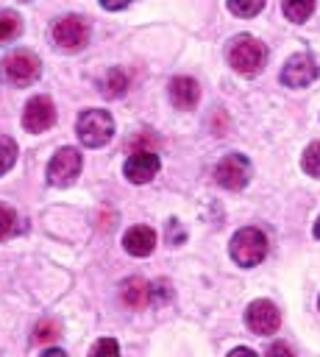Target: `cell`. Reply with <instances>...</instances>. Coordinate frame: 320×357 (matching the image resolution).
Masks as SVG:
<instances>
[{"label":"cell","mask_w":320,"mask_h":357,"mask_svg":"<svg viewBox=\"0 0 320 357\" xmlns=\"http://www.w3.org/2000/svg\"><path fill=\"white\" fill-rule=\"evenodd\" d=\"M228 64L242 75H256L267 64V47L253 36H239L228 47Z\"/></svg>","instance_id":"1"},{"label":"cell","mask_w":320,"mask_h":357,"mask_svg":"<svg viewBox=\"0 0 320 357\" xmlns=\"http://www.w3.org/2000/svg\"><path fill=\"white\" fill-rule=\"evenodd\" d=\"M228 251H231V257H234L237 265L253 268V265H259V262L264 259V254H267V237H264V231H259V229H253V226L239 229V231L231 237Z\"/></svg>","instance_id":"2"},{"label":"cell","mask_w":320,"mask_h":357,"mask_svg":"<svg viewBox=\"0 0 320 357\" xmlns=\"http://www.w3.org/2000/svg\"><path fill=\"white\" fill-rule=\"evenodd\" d=\"M75 131H78V139L86 148H100L114 137V120L103 109H89V112H83L78 117Z\"/></svg>","instance_id":"3"},{"label":"cell","mask_w":320,"mask_h":357,"mask_svg":"<svg viewBox=\"0 0 320 357\" xmlns=\"http://www.w3.org/2000/svg\"><path fill=\"white\" fill-rule=\"evenodd\" d=\"M42 73V64L39 59L31 53V50H17V53H8L6 61H3V75L17 84V86H28L39 78Z\"/></svg>","instance_id":"4"},{"label":"cell","mask_w":320,"mask_h":357,"mask_svg":"<svg viewBox=\"0 0 320 357\" xmlns=\"http://www.w3.org/2000/svg\"><path fill=\"white\" fill-rule=\"evenodd\" d=\"M81 173V153L78 148H61L53 153L50 165H47V181L53 187H67L78 178Z\"/></svg>","instance_id":"5"},{"label":"cell","mask_w":320,"mask_h":357,"mask_svg":"<svg viewBox=\"0 0 320 357\" xmlns=\"http://www.w3.org/2000/svg\"><path fill=\"white\" fill-rule=\"evenodd\" d=\"M214 178L225 190H242L248 184V178H250V162L245 156H239V153H228V156H223L217 162Z\"/></svg>","instance_id":"6"},{"label":"cell","mask_w":320,"mask_h":357,"mask_svg":"<svg viewBox=\"0 0 320 357\" xmlns=\"http://www.w3.org/2000/svg\"><path fill=\"white\" fill-rule=\"evenodd\" d=\"M53 42L61 50H81L89 42V25L81 17H61L53 22Z\"/></svg>","instance_id":"7"},{"label":"cell","mask_w":320,"mask_h":357,"mask_svg":"<svg viewBox=\"0 0 320 357\" xmlns=\"http://www.w3.org/2000/svg\"><path fill=\"white\" fill-rule=\"evenodd\" d=\"M56 123V106L47 95H36L25 103V112H22V126L25 131L31 134H39V131H47L50 126Z\"/></svg>","instance_id":"8"},{"label":"cell","mask_w":320,"mask_h":357,"mask_svg":"<svg viewBox=\"0 0 320 357\" xmlns=\"http://www.w3.org/2000/svg\"><path fill=\"white\" fill-rule=\"evenodd\" d=\"M245 321H248V326H250L256 335H273V332L281 326V312H278V307H275L273 301L259 298V301H253V304L248 307Z\"/></svg>","instance_id":"9"},{"label":"cell","mask_w":320,"mask_h":357,"mask_svg":"<svg viewBox=\"0 0 320 357\" xmlns=\"http://www.w3.org/2000/svg\"><path fill=\"white\" fill-rule=\"evenodd\" d=\"M314 78H317V61H314L309 53H295V56L284 64V70H281V81H284L287 86H295V89L309 86Z\"/></svg>","instance_id":"10"},{"label":"cell","mask_w":320,"mask_h":357,"mask_svg":"<svg viewBox=\"0 0 320 357\" xmlns=\"http://www.w3.org/2000/svg\"><path fill=\"white\" fill-rule=\"evenodd\" d=\"M156 173H159V156H156L153 151L134 153V156L125 162V178L134 181V184H147Z\"/></svg>","instance_id":"11"},{"label":"cell","mask_w":320,"mask_h":357,"mask_svg":"<svg viewBox=\"0 0 320 357\" xmlns=\"http://www.w3.org/2000/svg\"><path fill=\"white\" fill-rule=\"evenodd\" d=\"M122 248L134 257H147L156 248V231L150 226H131L122 237Z\"/></svg>","instance_id":"12"},{"label":"cell","mask_w":320,"mask_h":357,"mask_svg":"<svg viewBox=\"0 0 320 357\" xmlns=\"http://www.w3.org/2000/svg\"><path fill=\"white\" fill-rule=\"evenodd\" d=\"M198 98H200V86H198L195 78L178 75V78L170 81V100H173V106H178V109H192V106L198 103Z\"/></svg>","instance_id":"13"},{"label":"cell","mask_w":320,"mask_h":357,"mask_svg":"<svg viewBox=\"0 0 320 357\" xmlns=\"http://www.w3.org/2000/svg\"><path fill=\"white\" fill-rule=\"evenodd\" d=\"M120 296H122V304H125V307L139 310V307H145V304L150 301V284H147L145 279H139V276H131L128 282H122Z\"/></svg>","instance_id":"14"},{"label":"cell","mask_w":320,"mask_h":357,"mask_svg":"<svg viewBox=\"0 0 320 357\" xmlns=\"http://www.w3.org/2000/svg\"><path fill=\"white\" fill-rule=\"evenodd\" d=\"M125 89H128V75H125L120 67L109 70L106 78H103V84H100V92H103L106 98H120Z\"/></svg>","instance_id":"15"},{"label":"cell","mask_w":320,"mask_h":357,"mask_svg":"<svg viewBox=\"0 0 320 357\" xmlns=\"http://www.w3.org/2000/svg\"><path fill=\"white\" fill-rule=\"evenodd\" d=\"M281 8L289 22H306L314 11V0H281Z\"/></svg>","instance_id":"16"},{"label":"cell","mask_w":320,"mask_h":357,"mask_svg":"<svg viewBox=\"0 0 320 357\" xmlns=\"http://www.w3.org/2000/svg\"><path fill=\"white\" fill-rule=\"evenodd\" d=\"M19 33H22V20H19V14H14V11H0V45L17 39Z\"/></svg>","instance_id":"17"},{"label":"cell","mask_w":320,"mask_h":357,"mask_svg":"<svg viewBox=\"0 0 320 357\" xmlns=\"http://www.w3.org/2000/svg\"><path fill=\"white\" fill-rule=\"evenodd\" d=\"M58 337H61V324L53 321V318L39 321L36 329H33V340H36V343H53V340H58Z\"/></svg>","instance_id":"18"},{"label":"cell","mask_w":320,"mask_h":357,"mask_svg":"<svg viewBox=\"0 0 320 357\" xmlns=\"http://www.w3.org/2000/svg\"><path fill=\"white\" fill-rule=\"evenodd\" d=\"M267 0H228V8L237 14V17H256L262 8H264Z\"/></svg>","instance_id":"19"},{"label":"cell","mask_w":320,"mask_h":357,"mask_svg":"<svg viewBox=\"0 0 320 357\" xmlns=\"http://www.w3.org/2000/svg\"><path fill=\"white\" fill-rule=\"evenodd\" d=\"M303 170L314 178H320V142H312L303 151Z\"/></svg>","instance_id":"20"},{"label":"cell","mask_w":320,"mask_h":357,"mask_svg":"<svg viewBox=\"0 0 320 357\" xmlns=\"http://www.w3.org/2000/svg\"><path fill=\"white\" fill-rule=\"evenodd\" d=\"M14 162H17V145H14V139L0 137V176L6 170H11Z\"/></svg>","instance_id":"21"},{"label":"cell","mask_w":320,"mask_h":357,"mask_svg":"<svg viewBox=\"0 0 320 357\" xmlns=\"http://www.w3.org/2000/svg\"><path fill=\"white\" fill-rule=\"evenodd\" d=\"M17 231V212L6 204H0V240L11 237Z\"/></svg>","instance_id":"22"},{"label":"cell","mask_w":320,"mask_h":357,"mask_svg":"<svg viewBox=\"0 0 320 357\" xmlns=\"http://www.w3.org/2000/svg\"><path fill=\"white\" fill-rule=\"evenodd\" d=\"M89 357H120V346H117L114 337H100V340L92 346Z\"/></svg>","instance_id":"23"},{"label":"cell","mask_w":320,"mask_h":357,"mask_svg":"<svg viewBox=\"0 0 320 357\" xmlns=\"http://www.w3.org/2000/svg\"><path fill=\"white\" fill-rule=\"evenodd\" d=\"M128 145L134 148V153H142V151H150V148L156 145V139H153L150 134H136V137L128 139Z\"/></svg>","instance_id":"24"},{"label":"cell","mask_w":320,"mask_h":357,"mask_svg":"<svg viewBox=\"0 0 320 357\" xmlns=\"http://www.w3.org/2000/svg\"><path fill=\"white\" fill-rule=\"evenodd\" d=\"M267 357H295L292 351H289V346L287 343H281V340H275L270 349H267Z\"/></svg>","instance_id":"25"},{"label":"cell","mask_w":320,"mask_h":357,"mask_svg":"<svg viewBox=\"0 0 320 357\" xmlns=\"http://www.w3.org/2000/svg\"><path fill=\"white\" fill-rule=\"evenodd\" d=\"M131 0H100V6L103 8H109V11H120V8H125Z\"/></svg>","instance_id":"26"},{"label":"cell","mask_w":320,"mask_h":357,"mask_svg":"<svg viewBox=\"0 0 320 357\" xmlns=\"http://www.w3.org/2000/svg\"><path fill=\"white\" fill-rule=\"evenodd\" d=\"M228 357H256V351H250V349H245V346H239V349H234Z\"/></svg>","instance_id":"27"},{"label":"cell","mask_w":320,"mask_h":357,"mask_svg":"<svg viewBox=\"0 0 320 357\" xmlns=\"http://www.w3.org/2000/svg\"><path fill=\"white\" fill-rule=\"evenodd\" d=\"M39 357H67V354H64L61 349H47V351H45V354H39Z\"/></svg>","instance_id":"28"},{"label":"cell","mask_w":320,"mask_h":357,"mask_svg":"<svg viewBox=\"0 0 320 357\" xmlns=\"http://www.w3.org/2000/svg\"><path fill=\"white\" fill-rule=\"evenodd\" d=\"M314 237H320V218H317V223H314Z\"/></svg>","instance_id":"29"},{"label":"cell","mask_w":320,"mask_h":357,"mask_svg":"<svg viewBox=\"0 0 320 357\" xmlns=\"http://www.w3.org/2000/svg\"><path fill=\"white\" fill-rule=\"evenodd\" d=\"M317 307H320V301H317Z\"/></svg>","instance_id":"30"}]
</instances>
